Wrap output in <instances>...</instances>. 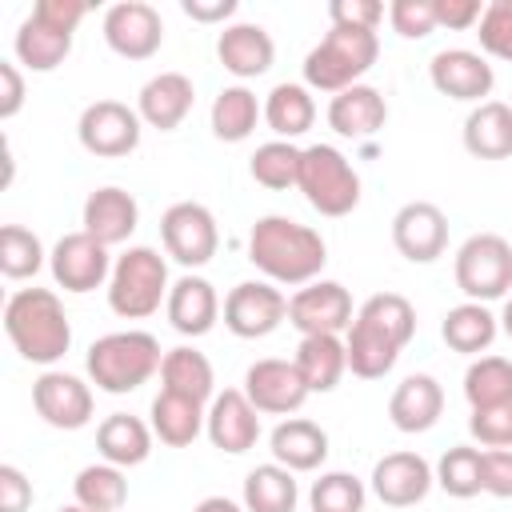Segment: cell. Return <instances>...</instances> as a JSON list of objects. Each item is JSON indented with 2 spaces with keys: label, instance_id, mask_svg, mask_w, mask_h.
<instances>
[{
  "label": "cell",
  "instance_id": "cell-1",
  "mask_svg": "<svg viewBox=\"0 0 512 512\" xmlns=\"http://www.w3.org/2000/svg\"><path fill=\"white\" fill-rule=\"evenodd\" d=\"M248 260L272 284H312L328 264V244L292 216H260L248 232Z\"/></svg>",
  "mask_w": 512,
  "mask_h": 512
},
{
  "label": "cell",
  "instance_id": "cell-2",
  "mask_svg": "<svg viewBox=\"0 0 512 512\" xmlns=\"http://www.w3.org/2000/svg\"><path fill=\"white\" fill-rule=\"evenodd\" d=\"M4 332L28 364H56L72 348V324L52 288H20L4 304Z\"/></svg>",
  "mask_w": 512,
  "mask_h": 512
},
{
  "label": "cell",
  "instance_id": "cell-3",
  "mask_svg": "<svg viewBox=\"0 0 512 512\" xmlns=\"http://www.w3.org/2000/svg\"><path fill=\"white\" fill-rule=\"evenodd\" d=\"M84 364L100 392L124 396V392H136L144 380H152L160 372L164 356H160V340L152 332L128 328V332H108V336L92 340Z\"/></svg>",
  "mask_w": 512,
  "mask_h": 512
},
{
  "label": "cell",
  "instance_id": "cell-4",
  "mask_svg": "<svg viewBox=\"0 0 512 512\" xmlns=\"http://www.w3.org/2000/svg\"><path fill=\"white\" fill-rule=\"evenodd\" d=\"M380 40L368 28H328V36L304 56V84L316 92H344L376 64Z\"/></svg>",
  "mask_w": 512,
  "mask_h": 512
},
{
  "label": "cell",
  "instance_id": "cell-5",
  "mask_svg": "<svg viewBox=\"0 0 512 512\" xmlns=\"http://www.w3.org/2000/svg\"><path fill=\"white\" fill-rule=\"evenodd\" d=\"M168 264L156 248L136 244L116 256L112 276H108V308L124 320H144L160 304H168Z\"/></svg>",
  "mask_w": 512,
  "mask_h": 512
},
{
  "label": "cell",
  "instance_id": "cell-6",
  "mask_svg": "<svg viewBox=\"0 0 512 512\" xmlns=\"http://www.w3.org/2000/svg\"><path fill=\"white\" fill-rule=\"evenodd\" d=\"M296 188L320 216H348L360 204V176L352 160L332 144H308L300 152V176Z\"/></svg>",
  "mask_w": 512,
  "mask_h": 512
},
{
  "label": "cell",
  "instance_id": "cell-7",
  "mask_svg": "<svg viewBox=\"0 0 512 512\" xmlns=\"http://www.w3.org/2000/svg\"><path fill=\"white\" fill-rule=\"evenodd\" d=\"M452 276H456V288L476 304L508 296V288H512V244L500 232H472L456 248Z\"/></svg>",
  "mask_w": 512,
  "mask_h": 512
},
{
  "label": "cell",
  "instance_id": "cell-8",
  "mask_svg": "<svg viewBox=\"0 0 512 512\" xmlns=\"http://www.w3.org/2000/svg\"><path fill=\"white\" fill-rule=\"evenodd\" d=\"M160 240H164V252L176 264L204 268L220 248V228H216V216L204 204L180 200L160 216Z\"/></svg>",
  "mask_w": 512,
  "mask_h": 512
},
{
  "label": "cell",
  "instance_id": "cell-9",
  "mask_svg": "<svg viewBox=\"0 0 512 512\" xmlns=\"http://www.w3.org/2000/svg\"><path fill=\"white\" fill-rule=\"evenodd\" d=\"M288 320V296L272 280H240L224 296V328L240 340L272 336Z\"/></svg>",
  "mask_w": 512,
  "mask_h": 512
},
{
  "label": "cell",
  "instance_id": "cell-10",
  "mask_svg": "<svg viewBox=\"0 0 512 512\" xmlns=\"http://www.w3.org/2000/svg\"><path fill=\"white\" fill-rule=\"evenodd\" d=\"M140 124L144 120L136 108H128L120 100H92L76 120V136H80L84 152L116 160V156H128L140 148Z\"/></svg>",
  "mask_w": 512,
  "mask_h": 512
},
{
  "label": "cell",
  "instance_id": "cell-11",
  "mask_svg": "<svg viewBox=\"0 0 512 512\" xmlns=\"http://www.w3.org/2000/svg\"><path fill=\"white\" fill-rule=\"evenodd\" d=\"M352 296L336 280H312L288 300V324L300 336H340L352 328Z\"/></svg>",
  "mask_w": 512,
  "mask_h": 512
},
{
  "label": "cell",
  "instance_id": "cell-12",
  "mask_svg": "<svg viewBox=\"0 0 512 512\" xmlns=\"http://www.w3.org/2000/svg\"><path fill=\"white\" fill-rule=\"evenodd\" d=\"M48 268L64 292H92L112 276L108 248L96 236H88L84 228L56 240V248L48 252Z\"/></svg>",
  "mask_w": 512,
  "mask_h": 512
},
{
  "label": "cell",
  "instance_id": "cell-13",
  "mask_svg": "<svg viewBox=\"0 0 512 512\" xmlns=\"http://www.w3.org/2000/svg\"><path fill=\"white\" fill-rule=\"evenodd\" d=\"M104 40L124 60H148L164 44V20L144 0H120L104 12Z\"/></svg>",
  "mask_w": 512,
  "mask_h": 512
},
{
  "label": "cell",
  "instance_id": "cell-14",
  "mask_svg": "<svg viewBox=\"0 0 512 512\" xmlns=\"http://www.w3.org/2000/svg\"><path fill=\"white\" fill-rule=\"evenodd\" d=\"M244 396L252 400L256 412L292 416V412L304 408V400H308L312 392H308V384H304V376L296 372L292 360L268 356V360L248 364V372H244Z\"/></svg>",
  "mask_w": 512,
  "mask_h": 512
},
{
  "label": "cell",
  "instance_id": "cell-15",
  "mask_svg": "<svg viewBox=\"0 0 512 512\" xmlns=\"http://www.w3.org/2000/svg\"><path fill=\"white\" fill-rule=\"evenodd\" d=\"M32 408L44 424L60 432H76L92 420V388L72 372H40L32 384Z\"/></svg>",
  "mask_w": 512,
  "mask_h": 512
},
{
  "label": "cell",
  "instance_id": "cell-16",
  "mask_svg": "<svg viewBox=\"0 0 512 512\" xmlns=\"http://www.w3.org/2000/svg\"><path fill=\"white\" fill-rule=\"evenodd\" d=\"M392 244L412 264H432L448 248V216L432 200H408L392 216Z\"/></svg>",
  "mask_w": 512,
  "mask_h": 512
},
{
  "label": "cell",
  "instance_id": "cell-17",
  "mask_svg": "<svg viewBox=\"0 0 512 512\" xmlns=\"http://www.w3.org/2000/svg\"><path fill=\"white\" fill-rule=\"evenodd\" d=\"M436 484V468L420 452H388L372 468V492L388 508H412L420 504Z\"/></svg>",
  "mask_w": 512,
  "mask_h": 512
},
{
  "label": "cell",
  "instance_id": "cell-18",
  "mask_svg": "<svg viewBox=\"0 0 512 512\" xmlns=\"http://www.w3.org/2000/svg\"><path fill=\"white\" fill-rule=\"evenodd\" d=\"M204 432H208L212 448H220L228 456H244L260 440V412L252 408V400L244 396V388H224L208 404Z\"/></svg>",
  "mask_w": 512,
  "mask_h": 512
},
{
  "label": "cell",
  "instance_id": "cell-19",
  "mask_svg": "<svg viewBox=\"0 0 512 512\" xmlns=\"http://www.w3.org/2000/svg\"><path fill=\"white\" fill-rule=\"evenodd\" d=\"M428 80H432V88H436L440 96H448V100H476V104H484V96H488L492 84H496V72H492V64H488L480 52H472V48H444V52L432 56Z\"/></svg>",
  "mask_w": 512,
  "mask_h": 512
},
{
  "label": "cell",
  "instance_id": "cell-20",
  "mask_svg": "<svg viewBox=\"0 0 512 512\" xmlns=\"http://www.w3.org/2000/svg\"><path fill=\"white\" fill-rule=\"evenodd\" d=\"M140 224V204L132 192L116 188V184H104L96 192H88L84 200V232L96 236L104 248H116L124 244Z\"/></svg>",
  "mask_w": 512,
  "mask_h": 512
},
{
  "label": "cell",
  "instance_id": "cell-21",
  "mask_svg": "<svg viewBox=\"0 0 512 512\" xmlns=\"http://www.w3.org/2000/svg\"><path fill=\"white\" fill-rule=\"evenodd\" d=\"M192 104H196V88H192V80H188L184 72H160V76H152V80L140 88V96H136L140 120H144L148 128H160V132L180 128L184 116L192 112Z\"/></svg>",
  "mask_w": 512,
  "mask_h": 512
},
{
  "label": "cell",
  "instance_id": "cell-22",
  "mask_svg": "<svg viewBox=\"0 0 512 512\" xmlns=\"http://www.w3.org/2000/svg\"><path fill=\"white\" fill-rule=\"evenodd\" d=\"M444 412V388L428 372H412L392 388L388 400V420L400 432H428Z\"/></svg>",
  "mask_w": 512,
  "mask_h": 512
},
{
  "label": "cell",
  "instance_id": "cell-23",
  "mask_svg": "<svg viewBox=\"0 0 512 512\" xmlns=\"http://www.w3.org/2000/svg\"><path fill=\"white\" fill-rule=\"evenodd\" d=\"M216 56H220L224 72H232L236 80H256L272 68L276 44H272L268 28H260V24H228L216 40Z\"/></svg>",
  "mask_w": 512,
  "mask_h": 512
},
{
  "label": "cell",
  "instance_id": "cell-24",
  "mask_svg": "<svg viewBox=\"0 0 512 512\" xmlns=\"http://www.w3.org/2000/svg\"><path fill=\"white\" fill-rule=\"evenodd\" d=\"M384 120H388V104L372 84H352L328 100V124L336 136L368 140L384 128Z\"/></svg>",
  "mask_w": 512,
  "mask_h": 512
},
{
  "label": "cell",
  "instance_id": "cell-25",
  "mask_svg": "<svg viewBox=\"0 0 512 512\" xmlns=\"http://www.w3.org/2000/svg\"><path fill=\"white\" fill-rule=\"evenodd\" d=\"M164 312H168V320H172V328L180 336H204L220 320V296H216V288L204 276H192L188 272V276H180L172 284Z\"/></svg>",
  "mask_w": 512,
  "mask_h": 512
},
{
  "label": "cell",
  "instance_id": "cell-26",
  "mask_svg": "<svg viewBox=\"0 0 512 512\" xmlns=\"http://www.w3.org/2000/svg\"><path fill=\"white\" fill-rule=\"evenodd\" d=\"M268 444H272V460L284 464L288 472H316L328 460V432L316 420H304V416L280 420L272 428Z\"/></svg>",
  "mask_w": 512,
  "mask_h": 512
},
{
  "label": "cell",
  "instance_id": "cell-27",
  "mask_svg": "<svg viewBox=\"0 0 512 512\" xmlns=\"http://www.w3.org/2000/svg\"><path fill=\"white\" fill-rule=\"evenodd\" d=\"M464 148L476 160H508L512 156V104L484 100L464 120Z\"/></svg>",
  "mask_w": 512,
  "mask_h": 512
},
{
  "label": "cell",
  "instance_id": "cell-28",
  "mask_svg": "<svg viewBox=\"0 0 512 512\" xmlns=\"http://www.w3.org/2000/svg\"><path fill=\"white\" fill-rule=\"evenodd\" d=\"M152 436H156L152 424H144L140 416L112 412V416H104L100 428H96V448H100V456H104L108 464H116V468H136V464L148 460Z\"/></svg>",
  "mask_w": 512,
  "mask_h": 512
},
{
  "label": "cell",
  "instance_id": "cell-29",
  "mask_svg": "<svg viewBox=\"0 0 512 512\" xmlns=\"http://www.w3.org/2000/svg\"><path fill=\"white\" fill-rule=\"evenodd\" d=\"M292 364L304 376L308 392H332L348 372V352L340 336H300Z\"/></svg>",
  "mask_w": 512,
  "mask_h": 512
},
{
  "label": "cell",
  "instance_id": "cell-30",
  "mask_svg": "<svg viewBox=\"0 0 512 512\" xmlns=\"http://www.w3.org/2000/svg\"><path fill=\"white\" fill-rule=\"evenodd\" d=\"M500 332V316L488 312V304H476V300H464L456 308L444 312V324H440V336L452 352H464V356H476V352H488L492 340Z\"/></svg>",
  "mask_w": 512,
  "mask_h": 512
},
{
  "label": "cell",
  "instance_id": "cell-31",
  "mask_svg": "<svg viewBox=\"0 0 512 512\" xmlns=\"http://www.w3.org/2000/svg\"><path fill=\"white\" fill-rule=\"evenodd\" d=\"M160 384H164V392L188 396L196 404H212V396H216L212 360L204 352H196V348H172V352H164Z\"/></svg>",
  "mask_w": 512,
  "mask_h": 512
},
{
  "label": "cell",
  "instance_id": "cell-32",
  "mask_svg": "<svg viewBox=\"0 0 512 512\" xmlns=\"http://www.w3.org/2000/svg\"><path fill=\"white\" fill-rule=\"evenodd\" d=\"M260 116H264V104H260L256 92L244 88V84H228V88H220L216 100H212V112H208V120H212V136L224 140V144H240V140H248Z\"/></svg>",
  "mask_w": 512,
  "mask_h": 512
},
{
  "label": "cell",
  "instance_id": "cell-33",
  "mask_svg": "<svg viewBox=\"0 0 512 512\" xmlns=\"http://www.w3.org/2000/svg\"><path fill=\"white\" fill-rule=\"evenodd\" d=\"M204 420H208V408L188 400V396H176V392L160 388V396L152 400V432L168 448H188L204 432Z\"/></svg>",
  "mask_w": 512,
  "mask_h": 512
},
{
  "label": "cell",
  "instance_id": "cell-34",
  "mask_svg": "<svg viewBox=\"0 0 512 512\" xmlns=\"http://www.w3.org/2000/svg\"><path fill=\"white\" fill-rule=\"evenodd\" d=\"M16 60L28 68V72H52L68 60L72 52V32H60L52 24H44L40 16H28L20 28H16Z\"/></svg>",
  "mask_w": 512,
  "mask_h": 512
},
{
  "label": "cell",
  "instance_id": "cell-35",
  "mask_svg": "<svg viewBox=\"0 0 512 512\" xmlns=\"http://www.w3.org/2000/svg\"><path fill=\"white\" fill-rule=\"evenodd\" d=\"M344 352H348V372L360 376V380H380L400 360V344H392L384 332L368 328L364 320H352L348 340H344Z\"/></svg>",
  "mask_w": 512,
  "mask_h": 512
},
{
  "label": "cell",
  "instance_id": "cell-36",
  "mask_svg": "<svg viewBox=\"0 0 512 512\" xmlns=\"http://www.w3.org/2000/svg\"><path fill=\"white\" fill-rule=\"evenodd\" d=\"M300 488L284 464H256L244 476V512H296Z\"/></svg>",
  "mask_w": 512,
  "mask_h": 512
},
{
  "label": "cell",
  "instance_id": "cell-37",
  "mask_svg": "<svg viewBox=\"0 0 512 512\" xmlns=\"http://www.w3.org/2000/svg\"><path fill=\"white\" fill-rule=\"evenodd\" d=\"M264 120L280 140L304 136L316 120V100H312L308 84H276L264 96Z\"/></svg>",
  "mask_w": 512,
  "mask_h": 512
},
{
  "label": "cell",
  "instance_id": "cell-38",
  "mask_svg": "<svg viewBox=\"0 0 512 512\" xmlns=\"http://www.w3.org/2000/svg\"><path fill=\"white\" fill-rule=\"evenodd\" d=\"M72 496L80 508L88 512H120L124 500H128V480H124V468L116 464H88L76 472L72 480Z\"/></svg>",
  "mask_w": 512,
  "mask_h": 512
},
{
  "label": "cell",
  "instance_id": "cell-39",
  "mask_svg": "<svg viewBox=\"0 0 512 512\" xmlns=\"http://www.w3.org/2000/svg\"><path fill=\"white\" fill-rule=\"evenodd\" d=\"M356 320H364L368 328L384 332V336H388L392 344H400V348L416 336V308H412L408 296H400V292H376V296H368V300L360 304Z\"/></svg>",
  "mask_w": 512,
  "mask_h": 512
},
{
  "label": "cell",
  "instance_id": "cell-40",
  "mask_svg": "<svg viewBox=\"0 0 512 512\" xmlns=\"http://www.w3.org/2000/svg\"><path fill=\"white\" fill-rule=\"evenodd\" d=\"M436 484L456 500L484 492V448H472V444L448 448L436 464Z\"/></svg>",
  "mask_w": 512,
  "mask_h": 512
},
{
  "label": "cell",
  "instance_id": "cell-41",
  "mask_svg": "<svg viewBox=\"0 0 512 512\" xmlns=\"http://www.w3.org/2000/svg\"><path fill=\"white\" fill-rule=\"evenodd\" d=\"M512 396V360L508 356H480L464 372V400L472 408H488Z\"/></svg>",
  "mask_w": 512,
  "mask_h": 512
},
{
  "label": "cell",
  "instance_id": "cell-42",
  "mask_svg": "<svg viewBox=\"0 0 512 512\" xmlns=\"http://www.w3.org/2000/svg\"><path fill=\"white\" fill-rule=\"evenodd\" d=\"M300 152H304V148H296L292 140H268V144H260V148L252 152L248 172H252L256 184H264V188H272V192H284V188H292L296 176H300Z\"/></svg>",
  "mask_w": 512,
  "mask_h": 512
},
{
  "label": "cell",
  "instance_id": "cell-43",
  "mask_svg": "<svg viewBox=\"0 0 512 512\" xmlns=\"http://www.w3.org/2000/svg\"><path fill=\"white\" fill-rule=\"evenodd\" d=\"M44 268V244L36 232L20 228V224H4L0 228V272L8 280H28Z\"/></svg>",
  "mask_w": 512,
  "mask_h": 512
},
{
  "label": "cell",
  "instance_id": "cell-44",
  "mask_svg": "<svg viewBox=\"0 0 512 512\" xmlns=\"http://www.w3.org/2000/svg\"><path fill=\"white\" fill-rule=\"evenodd\" d=\"M364 500V480H356L352 472H320L308 492L312 512H364Z\"/></svg>",
  "mask_w": 512,
  "mask_h": 512
},
{
  "label": "cell",
  "instance_id": "cell-45",
  "mask_svg": "<svg viewBox=\"0 0 512 512\" xmlns=\"http://www.w3.org/2000/svg\"><path fill=\"white\" fill-rule=\"evenodd\" d=\"M468 432L480 440V448H512V396L488 408H472Z\"/></svg>",
  "mask_w": 512,
  "mask_h": 512
},
{
  "label": "cell",
  "instance_id": "cell-46",
  "mask_svg": "<svg viewBox=\"0 0 512 512\" xmlns=\"http://www.w3.org/2000/svg\"><path fill=\"white\" fill-rule=\"evenodd\" d=\"M480 32V48L496 60H508L512 64V0H492L484 4V16L476 24Z\"/></svg>",
  "mask_w": 512,
  "mask_h": 512
},
{
  "label": "cell",
  "instance_id": "cell-47",
  "mask_svg": "<svg viewBox=\"0 0 512 512\" xmlns=\"http://www.w3.org/2000/svg\"><path fill=\"white\" fill-rule=\"evenodd\" d=\"M388 20L404 40H424L436 32V0H392Z\"/></svg>",
  "mask_w": 512,
  "mask_h": 512
},
{
  "label": "cell",
  "instance_id": "cell-48",
  "mask_svg": "<svg viewBox=\"0 0 512 512\" xmlns=\"http://www.w3.org/2000/svg\"><path fill=\"white\" fill-rule=\"evenodd\" d=\"M328 20H332V28H368V32H376V24L384 20V4H376V0H332Z\"/></svg>",
  "mask_w": 512,
  "mask_h": 512
},
{
  "label": "cell",
  "instance_id": "cell-49",
  "mask_svg": "<svg viewBox=\"0 0 512 512\" xmlns=\"http://www.w3.org/2000/svg\"><path fill=\"white\" fill-rule=\"evenodd\" d=\"M484 492L512 500V448H484Z\"/></svg>",
  "mask_w": 512,
  "mask_h": 512
},
{
  "label": "cell",
  "instance_id": "cell-50",
  "mask_svg": "<svg viewBox=\"0 0 512 512\" xmlns=\"http://www.w3.org/2000/svg\"><path fill=\"white\" fill-rule=\"evenodd\" d=\"M32 16H40L44 24H52L60 32H76V24L88 16V4L84 0H36Z\"/></svg>",
  "mask_w": 512,
  "mask_h": 512
},
{
  "label": "cell",
  "instance_id": "cell-51",
  "mask_svg": "<svg viewBox=\"0 0 512 512\" xmlns=\"http://www.w3.org/2000/svg\"><path fill=\"white\" fill-rule=\"evenodd\" d=\"M32 484L16 464H0V512H28Z\"/></svg>",
  "mask_w": 512,
  "mask_h": 512
},
{
  "label": "cell",
  "instance_id": "cell-52",
  "mask_svg": "<svg viewBox=\"0 0 512 512\" xmlns=\"http://www.w3.org/2000/svg\"><path fill=\"white\" fill-rule=\"evenodd\" d=\"M480 16H484L480 0H436V28L464 32V28L480 24Z\"/></svg>",
  "mask_w": 512,
  "mask_h": 512
},
{
  "label": "cell",
  "instance_id": "cell-53",
  "mask_svg": "<svg viewBox=\"0 0 512 512\" xmlns=\"http://www.w3.org/2000/svg\"><path fill=\"white\" fill-rule=\"evenodd\" d=\"M24 108V76L12 60H0V120H12Z\"/></svg>",
  "mask_w": 512,
  "mask_h": 512
},
{
  "label": "cell",
  "instance_id": "cell-54",
  "mask_svg": "<svg viewBox=\"0 0 512 512\" xmlns=\"http://www.w3.org/2000/svg\"><path fill=\"white\" fill-rule=\"evenodd\" d=\"M184 8V16H192V20H200V24H220V20H228V16H236V0H184L180 4Z\"/></svg>",
  "mask_w": 512,
  "mask_h": 512
},
{
  "label": "cell",
  "instance_id": "cell-55",
  "mask_svg": "<svg viewBox=\"0 0 512 512\" xmlns=\"http://www.w3.org/2000/svg\"><path fill=\"white\" fill-rule=\"evenodd\" d=\"M192 512H244V504H236V500H228V496H204Z\"/></svg>",
  "mask_w": 512,
  "mask_h": 512
},
{
  "label": "cell",
  "instance_id": "cell-56",
  "mask_svg": "<svg viewBox=\"0 0 512 512\" xmlns=\"http://www.w3.org/2000/svg\"><path fill=\"white\" fill-rule=\"evenodd\" d=\"M500 328H504V332L512 336V296L504 300V312H500Z\"/></svg>",
  "mask_w": 512,
  "mask_h": 512
},
{
  "label": "cell",
  "instance_id": "cell-57",
  "mask_svg": "<svg viewBox=\"0 0 512 512\" xmlns=\"http://www.w3.org/2000/svg\"><path fill=\"white\" fill-rule=\"evenodd\" d=\"M60 512H88V508H80V504H68V508H60Z\"/></svg>",
  "mask_w": 512,
  "mask_h": 512
}]
</instances>
